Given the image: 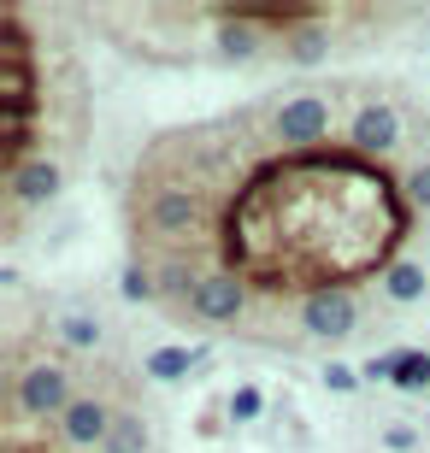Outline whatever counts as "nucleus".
Masks as SVG:
<instances>
[{"instance_id": "f257e3e1", "label": "nucleus", "mask_w": 430, "mask_h": 453, "mask_svg": "<svg viewBox=\"0 0 430 453\" xmlns=\"http://www.w3.org/2000/svg\"><path fill=\"white\" fill-rule=\"evenodd\" d=\"M189 319L200 324H213V330H224V324H242V312H248V283H242V271L231 265H213V271H200L195 288H189Z\"/></svg>"}, {"instance_id": "f03ea898", "label": "nucleus", "mask_w": 430, "mask_h": 453, "mask_svg": "<svg viewBox=\"0 0 430 453\" xmlns=\"http://www.w3.org/2000/svg\"><path fill=\"white\" fill-rule=\"evenodd\" d=\"M331 124H336V112H331L324 95H289V101L271 106V135L295 153H318V142L331 135Z\"/></svg>"}, {"instance_id": "7ed1b4c3", "label": "nucleus", "mask_w": 430, "mask_h": 453, "mask_svg": "<svg viewBox=\"0 0 430 453\" xmlns=\"http://www.w3.org/2000/svg\"><path fill=\"white\" fill-rule=\"evenodd\" d=\"M195 224H200V195L189 183H166V188H153L148 201H142V230L160 235V242L195 235Z\"/></svg>"}, {"instance_id": "20e7f679", "label": "nucleus", "mask_w": 430, "mask_h": 453, "mask_svg": "<svg viewBox=\"0 0 430 453\" xmlns=\"http://www.w3.org/2000/svg\"><path fill=\"white\" fill-rule=\"evenodd\" d=\"M59 188H66V165L53 153H35L18 171H6V201H12V212H42V206L59 201Z\"/></svg>"}, {"instance_id": "39448f33", "label": "nucleus", "mask_w": 430, "mask_h": 453, "mask_svg": "<svg viewBox=\"0 0 430 453\" xmlns=\"http://www.w3.org/2000/svg\"><path fill=\"white\" fill-rule=\"evenodd\" d=\"M354 324H360V306L348 288H307L301 295V330L318 342H342L354 336Z\"/></svg>"}, {"instance_id": "423d86ee", "label": "nucleus", "mask_w": 430, "mask_h": 453, "mask_svg": "<svg viewBox=\"0 0 430 453\" xmlns=\"http://www.w3.org/2000/svg\"><path fill=\"white\" fill-rule=\"evenodd\" d=\"M12 401H18V412H30V418H66V406L77 401V395H71V383H66L59 365H30L24 377H18Z\"/></svg>"}, {"instance_id": "0eeeda50", "label": "nucleus", "mask_w": 430, "mask_h": 453, "mask_svg": "<svg viewBox=\"0 0 430 453\" xmlns=\"http://www.w3.org/2000/svg\"><path fill=\"white\" fill-rule=\"evenodd\" d=\"M348 142H354V153H360V159H389V153L401 148V118L389 112L383 101H371V106H360V112H354Z\"/></svg>"}, {"instance_id": "6e6552de", "label": "nucleus", "mask_w": 430, "mask_h": 453, "mask_svg": "<svg viewBox=\"0 0 430 453\" xmlns=\"http://www.w3.org/2000/svg\"><path fill=\"white\" fill-rule=\"evenodd\" d=\"M113 424L118 418L106 412L100 395H77V401L66 406V418H59V441H66V448H106Z\"/></svg>"}, {"instance_id": "1a4fd4ad", "label": "nucleus", "mask_w": 430, "mask_h": 453, "mask_svg": "<svg viewBox=\"0 0 430 453\" xmlns=\"http://www.w3.org/2000/svg\"><path fill=\"white\" fill-rule=\"evenodd\" d=\"M260 53H265V30H254V24H242V18H231V12H218V59H224V65H248Z\"/></svg>"}, {"instance_id": "9d476101", "label": "nucleus", "mask_w": 430, "mask_h": 453, "mask_svg": "<svg viewBox=\"0 0 430 453\" xmlns=\"http://www.w3.org/2000/svg\"><path fill=\"white\" fill-rule=\"evenodd\" d=\"M430 295V271L418 265V259H389L383 265V301H395V306H413Z\"/></svg>"}, {"instance_id": "9b49d317", "label": "nucleus", "mask_w": 430, "mask_h": 453, "mask_svg": "<svg viewBox=\"0 0 430 453\" xmlns=\"http://www.w3.org/2000/svg\"><path fill=\"white\" fill-rule=\"evenodd\" d=\"M200 359H207L200 348H153L148 359H142V377H148V383H183Z\"/></svg>"}, {"instance_id": "f8f14e48", "label": "nucleus", "mask_w": 430, "mask_h": 453, "mask_svg": "<svg viewBox=\"0 0 430 453\" xmlns=\"http://www.w3.org/2000/svg\"><path fill=\"white\" fill-rule=\"evenodd\" d=\"M324 53H331V30H324V24H301L295 35H283V59H289V65H318V59H324Z\"/></svg>"}, {"instance_id": "ddd939ff", "label": "nucleus", "mask_w": 430, "mask_h": 453, "mask_svg": "<svg viewBox=\"0 0 430 453\" xmlns=\"http://www.w3.org/2000/svg\"><path fill=\"white\" fill-rule=\"evenodd\" d=\"M118 295H124L130 306H148V301H160V277H153V271L142 265V253H136L130 265L118 271Z\"/></svg>"}, {"instance_id": "4468645a", "label": "nucleus", "mask_w": 430, "mask_h": 453, "mask_svg": "<svg viewBox=\"0 0 430 453\" xmlns=\"http://www.w3.org/2000/svg\"><path fill=\"white\" fill-rule=\"evenodd\" d=\"M100 453H148V424L136 418V412H118L113 436H106V448Z\"/></svg>"}, {"instance_id": "2eb2a0df", "label": "nucleus", "mask_w": 430, "mask_h": 453, "mask_svg": "<svg viewBox=\"0 0 430 453\" xmlns=\"http://www.w3.org/2000/svg\"><path fill=\"white\" fill-rule=\"evenodd\" d=\"M395 388H407V395H418V388H430V353H425V348H401Z\"/></svg>"}, {"instance_id": "dca6fc26", "label": "nucleus", "mask_w": 430, "mask_h": 453, "mask_svg": "<svg viewBox=\"0 0 430 453\" xmlns=\"http://www.w3.org/2000/svg\"><path fill=\"white\" fill-rule=\"evenodd\" d=\"M265 412V395L254 383H242V388H231V395H224V418L231 424H254Z\"/></svg>"}, {"instance_id": "f3484780", "label": "nucleus", "mask_w": 430, "mask_h": 453, "mask_svg": "<svg viewBox=\"0 0 430 453\" xmlns=\"http://www.w3.org/2000/svg\"><path fill=\"white\" fill-rule=\"evenodd\" d=\"M59 336H66L77 353H95V348H100V319H89V312H71V319L59 324Z\"/></svg>"}, {"instance_id": "a211bd4d", "label": "nucleus", "mask_w": 430, "mask_h": 453, "mask_svg": "<svg viewBox=\"0 0 430 453\" xmlns=\"http://www.w3.org/2000/svg\"><path fill=\"white\" fill-rule=\"evenodd\" d=\"M360 383H365V377L354 365H342V359H331V365H324V388H331V395H354Z\"/></svg>"}, {"instance_id": "6ab92c4d", "label": "nucleus", "mask_w": 430, "mask_h": 453, "mask_svg": "<svg viewBox=\"0 0 430 453\" xmlns=\"http://www.w3.org/2000/svg\"><path fill=\"white\" fill-rule=\"evenodd\" d=\"M395 365H401V348L395 353H371V359L360 365V377L365 383H395Z\"/></svg>"}, {"instance_id": "aec40b11", "label": "nucleus", "mask_w": 430, "mask_h": 453, "mask_svg": "<svg viewBox=\"0 0 430 453\" xmlns=\"http://www.w3.org/2000/svg\"><path fill=\"white\" fill-rule=\"evenodd\" d=\"M383 448H389V453H413L418 430H413V424H389V430H383Z\"/></svg>"}, {"instance_id": "412c9836", "label": "nucleus", "mask_w": 430, "mask_h": 453, "mask_svg": "<svg viewBox=\"0 0 430 453\" xmlns=\"http://www.w3.org/2000/svg\"><path fill=\"white\" fill-rule=\"evenodd\" d=\"M407 201H413V206H425V212H430V159L413 171V177H407Z\"/></svg>"}]
</instances>
